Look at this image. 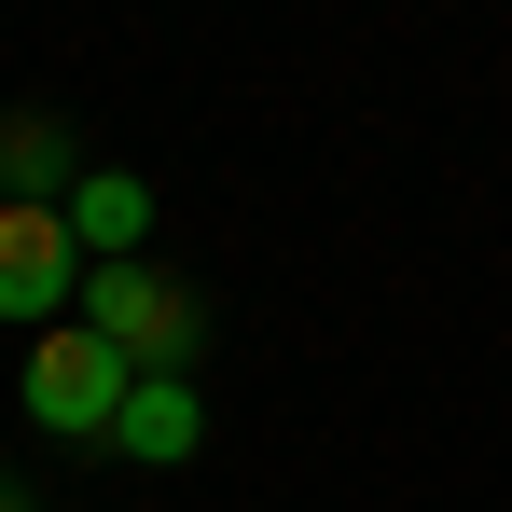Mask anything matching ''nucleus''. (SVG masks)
<instances>
[{"mask_svg":"<svg viewBox=\"0 0 512 512\" xmlns=\"http://www.w3.org/2000/svg\"><path fill=\"white\" fill-rule=\"evenodd\" d=\"M125 388H139V360H125L111 333H84V319H56V333L28 346V374H14V402H28L42 443H111Z\"/></svg>","mask_w":512,"mask_h":512,"instance_id":"1","label":"nucleus"},{"mask_svg":"<svg viewBox=\"0 0 512 512\" xmlns=\"http://www.w3.org/2000/svg\"><path fill=\"white\" fill-rule=\"evenodd\" d=\"M194 443H208V416H194V374H139V388H125V416H111V457L180 471Z\"/></svg>","mask_w":512,"mask_h":512,"instance_id":"5","label":"nucleus"},{"mask_svg":"<svg viewBox=\"0 0 512 512\" xmlns=\"http://www.w3.org/2000/svg\"><path fill=\"white\" fill-rule=\"evenodd\" d=\"M70 236H84V263H139V236H153V180L97 167L84 194H70Z\"/></svg>","mask_w":512,"mask_h":512,"instance_id":"6","label":"nucleus"},{"mask_svg":"<svg viewBox=\"0 0 512 512\" xmlns=\"http://www.w3.org/2000/svg\"><path fill=\"white\" fill-rule=\"evenodd\" d=\"M84 139H70V111H0V208H70L84 194Z\"/></svg>","mask_w":512,"mask_h":512,"instance_id":"4","label":"nucleus"},{"mask_svg":"<svg viewBox=\"0 0 512 512\" xmlns=\"http://www.w3.org/2000/svg\"><path fill=\"white\" fill-rule=\"evenodd\" d=\"M84 333H111L139 374H180L194 360V291H180L167 263H97L84 277Z\"/></svg>","mask_w":512,"mask_h":512,"instance_id":"3","label":"nucleus"},{"mask_svg":"<svg viewBox=\"0 0 512 512\" xmlns=\"http://www.w3.org/2000/svg\"><path fill=\"white\" fill-rule=\"evenodd\" d=\"M84 236H70V208H0V319L42 346L56 319H84Z\"/></svg>","mask_w":512,"mask_h":512,"instance_id":"2","label":"nucleus"}]
</instances>
